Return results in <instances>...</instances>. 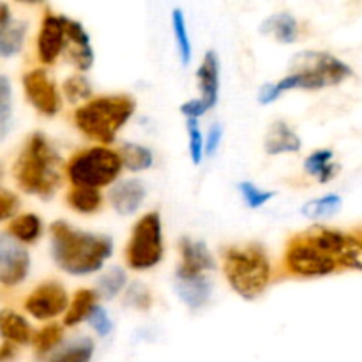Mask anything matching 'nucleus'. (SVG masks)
<instances>
[{
	"mask_svg": "<svg viewBox=\"0 0 362 362\" xmlns=\"http://www.w3.org/2000/svg\"><path fill=\"white\" fill-rule=\"evenodd\" d=\"M9 235L20 244H32L41 237L42 233V221L37 214L34 212H27V214H20L11 221L9 228H7Z\"/></svg>",
	"mask_w": 362,
	"mask_h": 362,
	"instance_id": "4be33fe9",
	"label": "nucleus"
},
{
	"mask_svg": "<svg viewBox=\"0 0 362 362\" xmlns=\"http://www.w3.org/2000/svg\"><path fill=\"white\" fill-rule=\"evenodd\" d=\"M66 48V34H64L62 16L46 14L42 18L41 30L37 35V57L45 66H52L59 60Z\"/></svg>",
	"mask_w": 362,
	"mask_h": 362,
	"instance_id": "ddd939ff",
	"label": "nucleus"
},
{
	"mask_svg": "<svg viewBox=\"0 0 362 362\" xmlns=\"http://www.w3.org/2000/svg\"><path fill=\"white\" fill-rule=\"evenodd\" d=\"M180 262L175 272V278H189V276H202L209 271H214L216 262L211 251L202 240L182 239L180 243Z\"/></svg>",
	"mask_w": 362,
	"mask_h": 362,
	"instance_id": "4468645a",
	"label": "nucleus"
},
{
	"mask_svg": "<svg viewBox=\"0 0 362 362\" xmlns=\"http://www.w3.org/2000/svg\"><path fill=\"white\" fill-rule=\"evenodd\" d=\"M95 306H98V292L90 288L78 290L64 315V325L74 327V325L81 324L83 320H87Z\"/></svg>",
	"mask_w": 362,
	"mask_h": 362,
	"instance_id": "412c9836",
	"label": "nucleus"
},
{
	"mask_svg": "<svg viewBox=\"0 0 362 362\" xmlns=\"http://www.w3.org/2000/svg\"><path fill=\"white\" fill-rule=\"evenodd\" d=\"M20 209V198L9 189L0 187V223L13 219Z\"/></svg>",
	"mask_w": 362,
	"mask_h": 362,
	"instance_id": "58836bf2",
	"label": "nucleus"
},
{
	"mask_svg": "<svg viewBox=\"0 0 362 362\" xmlns=\"http://www.w3.org/2000/svg\"><path fill=\"white\" fill-rule=\"evenodd\" d=\"M187 136H189V156L193 165H200L202 159H204V134H202L200 126H198L197 119H187Z\"/></svg>",
	"mask_w": 362,
	"mask_h": 362,
	"instance_id": "c9c22d12",
	"label": "nucleus"
},
{
	"mask_svg": "<svg viewBox=\"0 0 362 362\" xmlns=\"http://www.w3.org/2000/svg\"><path fill=\"white\" fill-rule=\"evenodd\" d=\"M14 179L20 189L49 198L62 184V158L42 133H32L14 161Z\"/></svg>",
	"mask_w": 362,
	"mask_h": 362,
	"instance_id": "7ed1b4c3",
	"label": "nucleus"
},
{
	"mask_svg": "<svg viewBox=\"0 0 362 362\" xmlns=\"http://www.w3.org/2000/svg\"><path fill=\"white\" fill-rule=\"evenodd\" d=\"M0 336L13 345H28L34 338L30 324L13 310L0 311Z\"/></svg>",
	"mask_w": 362,
	"mask_h": 362,
	"instance_id": "6ab92c4d",
	"label": "nucleus"
},
{
	"mask_svg": "<svg viewBox=\"0 0 362 362\" xmlns=\"http://www.w3.org/2000/svg\"><path fill=\"white\" fill-rule=\"evenodd\" d=\"M352 76L349 64L325 52H303L293 59V71L274 83H267L258 92L262 105L278 101L288 90H318L345 81Z\"/></svg>",
	"mask_w": 362,
	"mask_h": 362,
	"instance_id": "f03ea898",
	"label": "nucleus"
},
{
	"mask_svg": "<svg viewBox=\"0 0 362 362\" xmlns=\"http://www.w3.org/2000/svg\"><path fill=\"white\" fill-rule=\"evenodd\" d=\"M64 34H66V48L71 64L78 71H88L94 64V49L90 45V35L87 34L83 25L73 18L62 16Z\"/></svg>",
	"mask_w": 362,
	"mask_h": 362,
	"instance_id": "f8f14e48",
	"label": "nucleus"
},
{
	"mask_svg": "<svg viewBox=\"0 0 362 362\" xmlns=\"http://www.w3.org/2000/svg\"><path fill=\"white\" fill-rule=\"evenodd\" d=\"M223 272L233 292L255 300L271 283V262L260 244H239L226 250Z\"/></svg>",
	"mask_w": 362,
	"mask_h": 362,
	"instance_id": "39448f33",
	"label": "nucleus"
},
{
	"mask_svg": "<svg viewBox=\"0 0 362 362\" xmlns=\"http://www.w3.org/2000/svg\"><path fill=\"white\" fill-rule=\"evenodd\" d=\"M13 18H11V11L6 4H0V28L6 27L7 23H11Z\"/></svg>",
	"mask_w": 362,
	"mask_h": 362,
	"instance_id": "37998d69",
	"label": "nucleus"
},
{
	"mask_svg": "<svg viewBox=\"0 0 362 362\" xmlns=\"http://www.w3.org/2000/svg\"><path fill=\"white\" fill-rule=\"evenodd\" d=\"M120 161H122V168L129 170V172H145L154 165V156H152L151 148L144 147L140 144H124L120 147Z\"/></svg>",
	"mask_w": 362,
	"mask_h": 362,
	"instance_id": "393cba45",
	"label": "nucleus"
},
{
	"mask_svg": "<svg viewBox=\"0 0 362 362\" xmlns=\"http://www.w3.org/2000/svg\"><path fill=\"white\" fill-rule=\"evenodd\" d=\"M221 140H223V127L219 126V124H214V126L211 127V131H209L207 140H205V145H204L205 154L207 156L216 154L219 145H221Z\"/></svg>",
	"mask_w": 362,
	"mask_h": 362,
	"instance_id": "a19ab883",
	"label": "nucleus"
},
{
	"mask_svg": "<svg viewBox=\"0 0 362 362\" xmlns=\"http://www.w3.org/2000/svg\"><path fill=\"white\" fill-rule=\"evenodd\" d=\"M134 110L136 103L131 95H99L74 112V124L90 140L112 144L134 115Z\"/></svg>",
	"mask_w": 362,
	"mask_h": 362,
	"instance_id": "20e7f679",
	"label": "nucleus"
},
{
	"mask_svg": "<svg viewBox=\"0 0 362 362\" xmlns=\"http://www.w3.org/2000/svg\"><path fill=\"white\" fill-rule=\"evenodd\" d=\"M198 87L202 92V101L207 105V108H214L219 99V59L216 52L205 53L200 67L197 71Z\"/></svg>",
	"mask_w": 362,
	"mask_h": 362,
	"instance_id": "dca6fc26",
	"label": "nucleus"
},
{
	"mask_svg": "<svg viewBox=\"0 0 362 362\" xmlns=\"http://www.w3.org/2000/svg\"><path fill=\"white\" fill-rule=\"evenodd\" d=\"M13 113V88L7 76H0V136L7 131Z\"/></svg>",
	"mask_w": 362,
	"mask_h": 362,
	"instance_id": "f704fd0d",
	"label": "nucleus"
},
{
	"mask_svg": "<svg viewBox=\"0 0 362 362\" xmlns=\"http://www.w3.org/2000/svg\"><path fill=\"white\" fill-rule=\"evenodd\" d=\"M332 151L329 148H320V151H315L313 154L308 156V159L304 161V170H306L310 175L317 177L318 182L325 184L331 179H334V175L338 173V165L332 163Z\"/></svg>",
	"mask_w": 362,
	"mask_h": 362,
	"instance_id": "5701e85b",
	"label": "nucleus"
},
{
	"mask_svg": "<svg viewBox=\"0 0 362 362\" xmlns=\"http://www.w3.org/2000/svg\"><path fill=\"white\" fill-rule=\"evenodd\" d=\"M113 255L108 235L85 232L66 221L52 225V257L60 271L71 276H90L105 267Z\"/></svg>",
	"mask_w": 362,
	"mask_h": 362,
	"instance_id": "f257e3e1",
	"label": "nucleus"
},
{
	"mask_svg": "<svg viewBox=\"0 0 362 362\" xmlns=\"http://www.w3.org/2000/svg\"><path fill=\"white\" fill-rule=\"evenodd\" d=\"M341 204L343 202L339 194H325V197L315 198V200L304 204L303 216H306L308 219H315V221H318V219H327L339 211Z\"/></svg>",
	"mask_w": 362,
	"mask_h": 362,
	"instance_id": "cd10ccee",
	"label": "nucleus"
},
{
	"mask_svg": "<svg viewBox=\"0 0 362 362\" xmlns=\"http://www.w3.org/2000/svg\"><path fill=\"white\" fill-rule=\"evenodd\" d=\"M27 35V23L11 21L0 28V57H14L21 52Z\"/></svg>",
	"mask_w": 362,
	"mask_h": 362,
	"instance_id": "a878e982",
	"label": "nucleus"
},
{
	"mask_svg": "<svg viewBox=\"0 0 362 362\" xmlns=\"http://www.w3.org/2000/svg\"><path fill=\"white\" fill-rule=\"evenodd\" d=\"M16 2H23V4H37L41 0H16Z\"/></svg>",
	"mask_w": 362,
	"mask_h": 362,
	"instance_id": "c03bdc74",
	"label": "nucleus"
},
{
	"mask_svg": "<svg viewBox=\"0 0 362 362\" xmlns=\"http://www.w3.org/2000/svg\"><path fill=\"white\" fill-rule=\"evenodd\" d=\"M336 262L349 269H356L362 271V243L354 239V237L346 235L345 243H343L341 250L336 255Z\"/></svg>",
	"mask_w": 362,
	"mask_h": 362,
	"instance_id": "473e14b6",
	"label": "nucleus"
},
{
	"mask_svg": "<svg viewBox=\"0 0 362 362\" xmlns=\"http://www.w3.org/2000/svg\"><path fill=\"white\" fill-rule=\"evenodd\" d=\"M207 112H209L207 105H205L200 98L189 99V101H186L182 106H180V113H182L186 119H197L198 120L200 117H204Z\"/></svg>",
	"mask_w": 362,
	"mask_h": 362,
	"instance_id": "ea45409f",
	"label": "nucleus"
},
{
	"mask_svg": "<svg viewBox=\"0 0 362 362\" xmlns=\"http://www.w3.org/2000/svg\"><path fill=\"white\" fill-rule=\"evenodd\" d=\"M62 92L69 103L88 101V98H92V85L83 74H73L64 81Z\"/></svg>",
	"mask_w": 362,
	"mask_h": 362,
	"instance_id": "2f4dec72",
	"label": "nucleus"
},
{
	"mask_svg": "<svg viewBox=\"0 0 362 362\" xmlns=\"http://www.w3.org/2000/svg\"><path fill=\"white\" fill-rule=\"evenodd\" d=\"M165 257L163 221L159 212H147L133 226L126 247V262L133 271H148Z\"/></svg>",
	"mask_w": 362,
	"mask_h": 362,
	"instance_id": "0eeeda50",
	"label": "nucleus"
},
{
	"mask_svg": "<svg viewBox=\"0 0 362 362\" xmlns=\"http://www.w3.org/2000/svg\"><path fill=\"white\" fill-rule=\"evenodd\" d=\"M66 172L73 186L101 189L115 182L122 172V161L119 152L99 145L74 154L67 163Z\"/></svg>",
	"mask_w": 362,
	"mask_h": 362,
	"instance_id": "423d86ee",
	"label": "nucleus"
},
{
	"mask_svg": "<svg viewBox=\"0 0 362 362\" xmlns=\"http://www.w3.org/2000/svg\"><path fill=\"white\" fill-rule=\"evenodd\" d=\"M147 197L144 182L138 179H126L117 182L110 191V204L120 216H133Z\"/></svg>",
	"mask_w": 362,
	"mask_h": 362,
	"instance_id": "2eb2a0df",
	"label": "nucleus"
},
{
	"mask_svg": "<svg viewBox=\"0 0 362 362\" xmlns=\"http://www.w3.org/2000/svg\"><path fill=\"white\" fill-rule=\"evenodd\" d=\"M303 147L299 134L292 129L286 122L278 120L272 124L265 138V152L269 156L288 154V152H299Z\"/></svg>",
	"mask_w": 362,
	"mask_h": 362,
	"instance_id": "a211bd4d",
	"label": "nucleus"
},
{
	"mask_svg": "<svg viewBox=\"0 0 362 362\" xmlns=\"http://www.w3.org/2000/svg\"><path fill=\"white\" fill-rule=\"evenodd\" d=\"M262 34L271 35L283 45H292L299 37V23L290 13L271 14L260 27Z\"/></svg>",
	"mask_w": 362,
	"mask_h": 362,
	"instance_id": "aec40b11",
	"label": "nucleus"
},
{
	"mask_svg": "<svg viewBox=\"0 0 362 362\" xmlns=\"http://www.w3.org/2000/svg\"><path fill=\"white\" fill-rule=\"evenodd\" d=\"M175 290L179 299L189 310H200L211 299L212 285L205 274L189 276V278H175Z\"/></svg>",
	"mask_w": 362,
	"mask_h": 362,
	"instance_id": "f3484780",
	"label": "nucleus"
},
{
	"mask_svg": "<svg viewBox=\"0 0 362 362\" xmlns=\"http://www.w3.org/2000/svg\"><path fill=\"white\" fill-rule=\"evenodd\" d=\"M285 267L299 278H322L336 271L338 262L315 247L306 237H296L285 251Z\"/></svg>",
	"mask_w": 362,
	"mask_h": 362,
	"instance_id": "6e6552de",
	"label": "nucleus"
},
{
	"mask_svg": "<svg viewBox=\"0 0 362 362\" xmlns=\"http://www.w3.org/2000/svg\"><path fill=\"white\" fill-rule=\"evenodd\" d=\"M239 191L243 200L246 202V205L250 209H260L267 204L269 200L274 198V191H264L258 186H255L253 182H240Z\"/></svg>",
	"mask_w": 362,
	"mask_h": 362,
	"instance_id": "72a5a7b5",
	"label": "nucleus"
},
{
	"mask_svg": "<svg viewBox=\"0 0 362 362\" xmlns=\"http://www.w3.org/2000/svg\"><path fill=\"white\" fill-rule=\"evenodd\" d=\"M94 356V341L90 338H80L60 350L49 362H90Z\"/></svg>",
	"mask_w": 362,
	"mask_h": 362,
	"instance_id": "c85d7f7f",
	"label": "nucleus"
},
{
	"mask_svg": "<svg viewBox=\"0 0 362 362\" xmlns=\"http://www.w3.org/2000/svg\"><path fill=\"white\" fill-rule=\"evenodd\" d=\"M152 304V296L148 288L141 283H133L126 292V306L147 311Z\"/></svg>",
	"mask_w": 362,
	"mask_h": 362,
	"instance_id": "e433bc0d",
	"label": "nucleus"
},
{
	"mask_svg": "<svg viewBox=\"0 0 362 362\" xmlns=\"http://www.w3.org/2000/svg\"><path fill=\"white\" fill-rule=\"evenodd\" d=\"M69 297L66 288L57 281H46L35 286L25 300V311L35 320H53L66 313Z\"/></svg>",
	"mask_w": 362,
	"mask_h": 362,
	"instance_id": "1a4fd4ad",
	"label": "nucleus"
},
{
	"mask_svg": "<svg viewBox=\"0 0 362 362\" xmlns=\"http://www.w3.org/2000/svg\"><path fill=\"white\" fill-rule=\"evenodd\" d=\"M2 177H4V168H2V165H0V180H2Z\"/></svg>",
	"mask_w": 362,
	"mask_h": 362,
	"instance_id": "a18cd8bd",
	"label": "nucleus"
},
{
	"mask_svg": "<svg viewBox=\"0 0 362 362\" xmlns=\"http://www.w3.org/2000/svg\"><path fill=\"white\" fill-rule=\"evenodd\" d=\"M30 271L27 250L11 235L0 233V285L16 286L25 281Z\"/></svg>",
	"mask_w": 362,
	"mask_h": 362,
	"instance_id": "9b49d317",
	"label": "nucleus"
},
{
	"mask_svg": "<svg viewBox=\"0 0 362 362\" xmlns=\"http://www.w3.org/2000/svg\"><path fill=\"white\" fill-rule=\"evenodd\" d=\"M172 28L173 37H175L177 52H179L180 62L184 66H189L191 59H193V45H191L189 30H187L186 16H184L182 9H173L172 13Z\"/></svg>",
	"mask_w": 362,
	"mask_h": 362,
	"instance_id": "bb28decb",
	"label": "nucleus"
},
{
	"mask_svg": "<svg viewBox=\"0 0 362 362\" xmlns=\"http://www.w3.org/2000/svg\"><path fill=\"white\" fill-rule=\"evenodd\" d=\"M23 90L28 103L45 117H55L62 108V98L46 69H32L23 76Z\"/></svg>",
	"mask_w": 362,
	"mask_h": 362,
	"instance_id": "9d476101",
	"label": "nucleus"
},
{
	"mask_svg": "<svg viewBox=\"0 0 362 362\" xmlns=\"http://www.w3.org/2000/svg\"><path fill=\"white\" fill-rule=\"evenodd\" d=\"M67 204L80 214H94L101 209L103 194L95 187L73 186V189L67 194Z\"/></svg>",
	"mask_w": 362,
	"mask_h": 362,
	"instance_id": "b1692460",
	"label": "nucleus"
},
{
	"mask_svg": "<svg viewBox=\"0 0 362 362\" xmlns=\"http://www.w3.org/2000/svg\"><path fill=\"white\" fill-rule=\"evenodd\" d=\"M16 357V345L9 341H4L0 345V362H11Z\"/></svg>",
	"mask_w": 362,
	"mask_h": 362,
	"instance_id": "79ce46f5",
	"label": "nucleus"
},
{
	"mask_svg": "<svg viewBox=\"0 0 362 362\" xmlns=\"http://www.w3.org/2000/svg\"><path fill=\"white\" fill-rule=\"evenodd\" d=\"M127 283V274L122 267H112L99 278L98 292L105 299H115Z\"/></svg>",
	"mask_w": 362,
	"mask_h": 362,
	"instance_id": "c756f323",
	"label": "nucleus"
},
{
	"mask_svg": "<svg viewBox=\"0 0 362 362\" xmlns=\"http://www.w3.org/2000/svg\"><path fill=\"white\" fill-rule=\"evenodd\" d=\"M64 338V331L60 325L57 324H49L46 327H42L37 334H34L32 338V343H34V349L37 356H46L52 350H55L57 346L62 343Z\"/></svg>",
	"mask_w": 362,
	"mask_h": 362,
	"instance_id": "7c9ffc66",
	"label": "nucleus"
},
{
	"mask_svg": "<svg viewBox=\"0 0 362 362\" xmlns=\"http://www.w3.org/2000/svg\"><path fill=\"white\" fill-rule=\"evenodd\" d=\"M87 322L90 324V327L94 329L95 334L101 336V338H106V336H108L113 329L112 318L108 317V313H106L105 308H101L99 304L90 311Z\"/></svg>",
	"mask_w": 362,
	"mask_h": 362,
	"instance_id": "4c0bfd02",
	"label": "nucleus"
}]
</instances>
